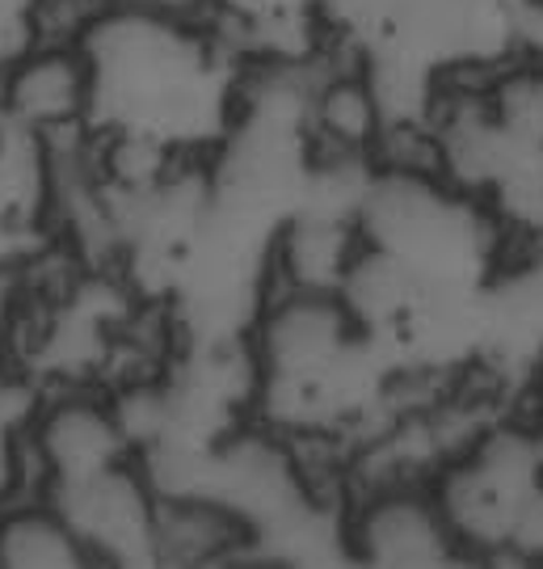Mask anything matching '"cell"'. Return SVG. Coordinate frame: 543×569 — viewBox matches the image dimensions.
I'll return each mask as SVG.
<instances>
[{
  "label": "cell",
  "mask_w": 543,
  "mask_h": 569,
  "mask_svg": "<svg viewBox=\"0 0 543 569\" xmlns=\"http://www.w3.org/2000/svg\"><path fill=\"white\" fill-rule=\"evenodd\" d=\"M359 216L300 203L270 241V283L303 291H338L362 249Z\"/></svg>",
  "instance_id": "7"
},
{
  "label": "cell",
  "mask_w": 543,
  "mask_h": 569,
  "mask_svg": "<svg viewBox=\"0 0 543 569\" xmlns=\"http://www.w3.org/2000/svg\"><path fill=\"white\" fill-rule=\"evenodd\" d=\"M0 110L51 140L93 122V68L84 47L30 42L0 72Z\"/></svg>",
  "instance_id": "6"
},
{
  "label": "cell",
  "mask_w": 543,
  "mask_h": 569,
  "mask_svg": "<svg viewBox=\"0 0 543 569\" xmlns=\"http://www.w3.org/2000/svg\"><path fill=\"white\" fill-rule=\"evenodd\" d=\"M68 515L93 566H152V519H157V486L131 456L89 481L51 493Z\"/></svg>",
  "instance_id": "5"
},
{
  "label": "cell",
  "mask_w": 543,
  "mask_h": 569,
  "mask_svg": "<svg viewBox=\"0 0 543 569\" xmlns=\"http://www.w3.org/2000/svg\"><path fill=\"white\" fill-rule=\"evenodd\" d=\"M345 561L380 569L455 566L463 549L430 481H388L359 489L342 510Z\"/></svg>",
  "instance_id": "4"
},
{
  "label": "cell",
  "mask_w": 543,
  "mask_h": 569,
  "mask_svg": "<svg viewBox=\"0 0 543 569\" xmlns=\"http://www.w3.org/2000/svg\"><path fill=\"white\" fill-rule=\"evenodd\" d=\"M502 557L519 566H543V481L526 493V502L514 515Z\"/></svg>",
  "instance_id": "11"
},
{
  "label": "cell",
  "mask_w": 543,
  "mask_h": 569,
  "mask_svg": "<svg viewBox=\"0 0 543 569\" xmlns=\"http://www.w3.org/2000/svg\"><path fill=\"white\" fill-rule=\"evenodd\" d=\"M484 89H489V102L510 131H519L531 143H543V60L510 56L484 81Z\"/></svg>",
  "instance_id": "10"
},
{
  "label": "cell",
  "mask_w": 543,
  "mask_h": 569,
  "mask_svg": "<svg viewBox=\"0 0 543 569\" xmlns=\"http://www.w3.org/2000/svg\"><path fill=\"white\" fill-rule=\"evenodd\" d=\"M540 481L543 456L526 422H493L467 448L446 456L430 477V489L460 540L463 561L502 557L510 523Z\"/></svg>",
  "instance_id": "2"
},
{
  "label": "cell",
  "mask_w": 543,
  "mask_h": 569,
  "mask_svg": "<svg viewBox=\"0 0 543 569\" xmlns=\"http://www.w3.org/2000/svg\"><path fill=\"white\" fill-rule=\"evenodd\" d=\"M253 561V531L220 498L185 489L157 493L152 519V566H228Z\"/></svg>",
  "instance_id": "8"
},
{
  "label": "cell",
  "mask_w": 543,
  "mask_h": 569,
  "mask_svg": "<svg viewBox=\"0 0 543 569\" xmlns=\"http://www.w3.org/2000/svg\"><path fill=\"white\" fill-rule=\"evenodd\" d=\"M0 566L81 569L93 561L51 493H13L0 502Z\"/></svg>",
  "instance_id": "9"
},
{
  "label": "cell",
  "mask_w": 543,
  "mask_h": 569,
  "mask_svg": "<svg viewBox=\"0 0 543 569\" xmlns=\"http://www.w3.org/2000/svg\"><path fill=\"white\" fill-rule=\"evenodd\" d=\"M362 241L392 253L430 287H481L505 249L493 207L443 173L375 169L359 207Z\"/></svg>",
  "instance_id": "1"
},
{
  "label": "cell",
  "mask_w": 543,
  "mask_h": 569,
  "mask_svg": "<svg viewBox=\"0 0 543 569\" xmlns=\"http://www.w3.org/2000/svg\"><path fill=\"white\" fill-rule=\"evenodd\" d=\"M114 392L101 385H60L34 401L18 430V493H56L131 460Z\"/></svg>",
  "instance_id": "3"
},
{
  "label": "cell",
  "mask_w": 543,
  "mask_h": 569,
  "mask_svg": "<svg viewBox=\"0 0 543 569\" xmlns=\"http://www.w3.org/2000/svg\"><path fill=\"white\" fill-rule=\"evenodd\" d=\"M510 39L514 56L543 60V0H510Z\"/></svg>",
  "instance_id": "12"
}]
</instances>
